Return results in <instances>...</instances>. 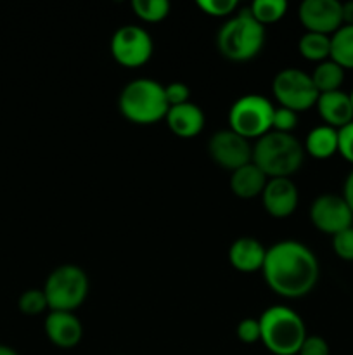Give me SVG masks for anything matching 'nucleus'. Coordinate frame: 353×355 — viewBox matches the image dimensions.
Wrapping results in <instances>:
<instances>
[{"mask_svg":"<svg viewBox=\"0 0 353 355\" xmlns=\"http://www.w3.org/2000/svg\"><path fill=\"white\" fill-rule=\"evenodd\" d=\"M298 51L307 61H327V59H331V37L314 33V31H305L298 42Z\"/></svg>","mask_w":353,"mask_h":355,"instance_id":"21","label":"nucleus"},{"mask_svg":"<svg viewBox=\"0 0 353 355\" xmlns=\"http://www.w3.org/2000/svg\"><path fill=\"white\" fill-rule=\"evenodd\" d=\"M260 342L273 355H298L307 326L296 311L284 305H273L260 315Z\"/></svg>","mask_w":353,"mask_h":355,"instance_id":"3","label":"nucleus"},{"mask_svg":"<svg viewBox=\"0 0 353 355\" xmlns=\"http://www.w3.org/2000/svg\"><path fill=\"white\" fill-rule=\"evenodd\" d=\"M298 17L307 31L329 35L343 26L341 2L338 0H305L298 9Z\"/></svg>","mask_w":353,"mask_h":355,"instance_id":"12","label":"nucleus"},{"mask_svg":"<svg viewBox=\"0 0 353 355\" xmlns=\"http://www.w3.org/2000/svg\"><path fill=\"white\" fill-rule=\"evenodd\" d=\"M89 286V277L82 267L62 263L48 274L42 290L47 297L51 311L75 312L87 300Z\"/></svg>","mask_w":353,"mask_h":355,"instance_id":"6","label":"nucleus"},{"mask_svg":"<svg viewBox=\"0 0 353 355\" xmlns=\"http://www.w3.org/2000/svg\"><path fill=\"white\" fill-rule=\"evenodd\" d=\"M165 96L168 101V106H179V104L189 103L190 89L182 82H172L165 85Z\"/></svg>","mask_w":353,"mask_h":355,"instance_id":"29","label":"nucleus"},{"mask_svg":"<svg viewBox=\"0 0 353 355\" xmlns=\"http://www.w3.org/2000/svg\"><path fill=\"white\" fill-rule=\"evenodd\" d=\"M298 355H331V349L325 338L318 335H308Z\"/></svg>","mask_w":353,"mask_h":355,"instance_id":"32","label":"nucleus"},{"mask_svg":"<svg viewBox=\"0 0 353 355\" xmlns=\"http://www.w3.org/2000/svg\"><path fill=\"white\" fill-rule=\"evenodd\" d=\"M109 49L118 64L138 68L152 58L154 44L147 30L138 24H125L113 33Z\"/></svg>","mask_w":353,"mask_h":355,"instance_id":"9","label":"nucleus"},{"mask_svg":"<svg viewBox=\"0 0 353 355\" xmlns=\"http://www.w3.org/2000/svg\"><path fill=\"white\" fill-rule=\"evenodd\" d=\"M44 329L48 342L59 349H75L82 342L83 326L75 312L51 311L45 318Z\"/></svg>","mask_w":353,"mask_h":355,"instance_id":"14","label":"nucleus"},{"mask_svg":"<svg viewBox=\"0 0 353 355\" xmlns=\"http://www.w3.org/2000/svg\"><path fill=\"white\" fill-rule=\"evenodd\" d=\"M341 196L345 198V201L348 203L350 210H352V214H353V170L348 173V175H346L345 184H343V194H341Z\"/></svg>","mask_w":353,"mask_h":355,"instance_id":"33","label":"nucleus"},{"mask_svg":"<svg viewBox=\"0 0 353 355\" xmlns=\"http://www.w3.org/2000/svg\"><path fill=\"white\" fill-rule=\"evenodd\" d=\"M266 248L251 236L237 238L228 248V262L239 272L251 274L262 270L265 262Z\"/></svg>","mask_w":353,"mask_h":355,"instance_id":"16","label":"nucleus"},{"mask_svg":"<svg viewBox=\"0 0 353 355\" xmlns=\"http://www.w3.org/2000/svg\"><path fill=\"white\" fill-rule=\"evenodd\" d=\"M273 104L260 94L241 96L228 110V127L244 139H260L272 130Z\"/></svg>","mask_w":353,"mask_h":355,"instance_id":"7","label":"nucleus"},{"mask_svg":"<svg viewBox=\"0 0 353 355\" xmlns=\"http://www.w3.org/2000/svg\"><path fill=\"white\" fill-rule=\"evenodd\" d=\"M305 155L315 159H327L338 153V130L327 125H320L308 132L305 137Z\"/></svg>","mask_w":353,"mask_h":355,"instance_id":"19","label":"nucleus"},{"mask_svg":"<svg viewBox=\"0 0 353 355\" xmlns=\"http://www.w3.org/2000/svg\"><path fill=\"white\" fill-rule=\"evenodd\" d=\"M332 250L346 262H353V225L332 236Z\"/></svg>","mask_w":353,"mask_h":355,"instance_id":"27","label":"nucleus"},{"mask_svg":"<svg viewBox=\"0 0 353 355\" xmlns=\"http://www.w3.org/2000/svg\"><path fill=\"white\" fill-rule=\"evenodd\" d=\"M298 125V113L287 107H275L272 118V130L282 132V134H291Z\"/></svg>","mask_w":353,"mask_h":355,"instance_id":"28","label":"nucleus"},{"mask_svg":"<svg viewBox=\"0 0 353 355\" xmlns=\"http://www.w3.org/2000/svg\"><path fill=\"white\" fill-rule=\"evenodd\" d=\"M310 76L318 94L336 92V90H341L343 82H345V69L336 64L334 61L327 59L324 62H318Z\"/></svg>","mask_w":353,"mask_h":355,"instance_id":"20","label":"nucleus"},{"mask_svg":"<svg viewBox=\"0 0 353 355\" xmlns=\"http://www.w3.org/2000/svg\"><path fill=\"white\" fill-rule=\"evenodd\" d=\"M272 92L277 103L294 113L310 110L317 104L318 90L315 89L311 76L298 68H284L273 76Z\"/></svg>","mask_w":353,"mask_h":355,"instance_id":"8","label":"nucleus"},{"mask_svg":"<svg viewBox=\"0 0 353 355\" xmlns=\"http://www.w3.org/2000/svg\"><path fill=\"white\" fill-rule=\"evenodd\" d=\"M237 0H197V7L213 17L232 16L237 10Z\"/></svg>","mask_w":353,"mask_h":355,"instance_id":"26","label":"nucleus"},{"mask_svg":"<svg viewBox=\"0 0 353 355\" xmlns=\"http://www.w3.org/2000/svg\"><path fill=\"white\" fill-rule=\"evenodd\" d=\"M17 309L23 312L24 315H38L48 309L47 297H45L44 290L38 288H31L21 293L19 300H17Z\"/></svg>","mask_w":353,"mask_h":355,"instance_id":"25","label":"nucleus"},{"mask_svg":"<svg viewBox=\"0 0 353 355\" xmlns=\"http://www.w3.org/2000/svg\"><path fill=\"white\" fill-rule=\"evenodd\" d=\"M0 355H19V354H17L12 347L2 345V343H0Z\"/></svg>","mask_w":353,"mask_h":355,"instance_id":"35","label":"nucleus"},{"mask_svg":"<svg viewBox=\"0 0 353 355\" xmlns=\"http://www.w3.org/2000/svg\"><path fill=\"white\" fill-rule=\"evenodd\" d=\"M338 153L353 165V121L338 130Z\"/></svg>","mask_w":353,"mask_h":355,"instance_id":"30","label":"nucleus"},{"mask_svg":"<svg viewBox=\"0 0 353 355\" xmlns=\"http://www.w3.org/2000/svg\"><path fill=\"white\" fill-rule=\"evenodd\" d=\"M310 220L315 229L329 236L353 225V214L345 198L334 193H324L315 198L310 207Z\"/></svg>","mask_w":353,"mask_h":355,"instance_id":"10","label":"nucleus"},{"mask_svg":"<svg viewBox=\"0 0 353 355\" xmlns=\"http://www.w3.org/2000/svg\"><path fill=\"white\" fill-rule=\"evenodd\" d=\"M331 61L343 69H353V26L343 24L331 35Z\"/></svg>","mask_w":353,"mask_h":355,"instance_id":"22","label":"nucleus"},{"mask_svg":"<svg viewBox=\"0 0 353 355\" xmlns=\"http://www.w3.org/2000/svg\"><path fill=\"white\" fill-rule=\"evenodd\" d=\"M170 130L182 139H192L199 135L204 128V111L197 104L185 103L172 106L165 116Z\"/></svg>","mask_w":353,"mask_h":355,"instance_id":"15","label":"nucleus"},{"mask_svg":"<svg viewBox=\"0 0 353 355\" xmlns=\"http://www.w3.org/2000/svg\"><path fill=\"white\" fill-rule=\"evenodd\" d=\"M237 338L241 340L242 343H251L260 342V321L253 318L242 319L237 324Z\"/></svg>","mask_w":353,"mask_h":355,"instance_id":"31","label":"nucleus"},{"mask_svg":"<svg viewBox=\"0 0 353 355\" xmlns=\"http://www.w3.org/2000/svg\"><path fill=\"white\" fill-rule=\"evenodd\" d=\"M348 96H350V103H352V107H353V90L348 94Z\"/></svg>","mask_w":353,"mask_h":355,"instance_id":"36","label":"nucleus"},{"mask_svg":"<svg viewBox=\"0 0 353 355\" xmlns=\"http://www.w3.org/2000/svg\"><path fill=\"white\" fill-rule=\"evenodd\" d=\"M132 9L145 23H159L168 17L172 6L168 0H132Z\"/></svg>","mask_w":353,"mask_h":355,"instance_id":"24","label":"nucleus"},{"mask_svg":"<svg viewBox=\"0 0 353 355\" xmlns=\"http://www.w3.org/2000/svg\"><path fill=\"white\" fill-rule=\"evenodd\" d=\"M315 106H317V111L324 123L327 127L336 128V130L353 121V107L350 103V96L343 90L318 94Z\"/></svg>","mask_w":353,"mask_h":355,"instance_id":"17","label":"nucleus"},{"mask_svg":"<svg viewBox=\"0 0 353 355\" xmlns=\"http://www.w3.org/2000/svg\"><path fill=\"white\" fill-rule=\"evenodd\" d=\"M248 9L251 16L265 26V24H272L282 19L287 10V2L286 0H255Z\"/></svg>","mask_w":353,"mask_h":355,"instance_id":"23","label":"nucleus"},{"mask_svg":"<svg viewBox=\"0 0 353 355\" xmlns=\"http://www.w3.org/2000/svg\"><path fill=\"white\" fill-rule=\"evenodd\" d=\"M262 201L266 214L275 218H286L298 208L300 194L293 180L287 177H279V179H269L262 193Z\"/></svg>","mask_w":353,"mask_h":355,"instance_id":"13","label":"nucleus"},{"mask_svg":"<svg viewBox=\"0 0 353 355\" xmlns=\"http://www.w3.org/2000/svg\"><path fill=\"white\" fill-rule=\"evenodd\" d=\"M208 153L218 166L228 172L248 165L253 159V146L249 144L248 139L241 137L230 128L218 130L211 135L208 142Z\"/></svg>","mask_w":353,"mask_h":355,"instance_id":"11","label":"nucleus"},{"mask_svg":"<svg viewBox=\"0 0 353 355\" xmlns=\"http://www.w3.org/2000/svg\"><path fill=\"white\" fill-rule=\"evenodd\" d=\"M266 182H269V177L253 162L234 170L230 175L232 193L241 200H253V198L262 196Z\"/></svg>","mask_w":353,"mask_h":355,"instance_id":"18","label":"nucleus"},{"mask_svg":"<svg viewBox=\"0 0 353 355\" xmlns=\"http://www.w3.org/2000/svg\"><path fill=\"white\" fill-rule=\"evenodd\" d=\"M120 113L135 125H152L166 116L170 106L165 85L152 78L130 80L118 99Z\"/></svg>","mask_w":353,"mask_h":355,"instance_id":"5","label":"nucleus"},{"mask_svg":"<svg viewBox=\"0 0 353 355\" xmlns=\"http://www.w3.org/2000/svg\"><path fill=\"white\" fill-rule=\"evenodd\" d=\"M265 38V26L251 16L249 9H242L221 24L217 33V47L228 61L246 62L262 52Z\"/></svg>","mask_w":353,"mask_h":355,"instance_id":"4","label":"nucleus"},{"mask_svg":"<svg viewBox=\"0 0 353 355\" xmlns=\"http://www.w3.org/2000/svg\"><path fill=\"white\" fill-rule=\"evenodd\" d=\"M251 162L269 179H279V177L289 179L303 165L305 149L293 134L270 130L263 137L256 139Z\"/></svg>","mask_w":353,"mask_h":355,"instance_id":"2","label":"nucleus"},{"mask_svg":"<svg viewBox=\"0 0 353 355\" xmlns=\"http://www.w3.org/2000/svg\"><path fill=\"white\" fill-rule=\"evenodd\" d=\"M341 14H343V24L353 26V0L341 3Z\"/></svg>","mask_w":353,"mask_h":355,"instance_id":"34","label":"nucleus"},{"mask_svg":"<svg viewBox=\"0 0 353 355\" xmlns=\"http://www.w3.org/2000/svg\"><path fill=\"white\" fill-rule=\"evenodd\" d=\"M262 272L266 286L275 295L301 298L317 286L320 266L307 245L286 239L266 248Z\"/></svg>","mask_w":353,"mask_h":355,"instance_id":"1","label":"nucleus"}]
</instances>
